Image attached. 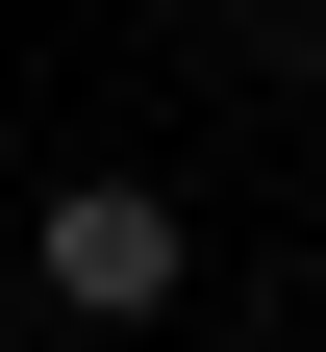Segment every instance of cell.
Listing matches in <instances>:
<instances>
[{"label": "cell", "instance_id": "1", "mask_svg": "<svg viewBox=\"0 0 326 352\" xmlns=\"http://www.w3.org/2000/svg\"><path fill=\"white\" fill-rule=\"evenodd\" d=\"M25 302L101 327V352L201 327V227H176V176H51V201H25Z\"/></svg>", "mask_w": 326, "mask_h": 352}]
</instances>
